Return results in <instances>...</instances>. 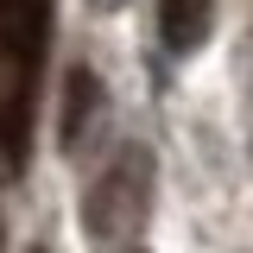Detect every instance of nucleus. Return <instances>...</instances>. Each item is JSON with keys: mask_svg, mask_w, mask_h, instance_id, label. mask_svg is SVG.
<instances>
[{"mask_svg": "<svg viewBox=\"0 0 253 253\" xmlns=\"http://www.w3.org/2000/svg\"><path fill=\"white\" fill-rule=\"evenodd\" d=\"M146 196H152V158H146V146H126L89 190V209H83L89 241H121V234H133Z\"/></svg>", "mask_w": 253, "mask_h": 253, "instance_id": "obj_1", "label": "nucleus"}, {"mask_svg": "<svg viewBox=\"0 0 253 253\" xmlns=\"http://www.w3.org/2000/svg\"><path fill=\"white\" fill-rule=\"evenodd\" d=\"M209 19H215V0H158V38L165 51H196L209 38Z\"/></svg>", "mask_w": 253, "mask_h": 253, "instance_id": "obj_3", "label": "nucleus"}, {"mask_svg": "<svg viewBox=\"0 0 253 253\" xmlns=\"http://www.w3.org/2000/svg\"><path fill=\"white\" fill-rule=\"evenodd\" d=\"M95 114H101V76H95V70H83V63H76V70L63 76V108H57V139H63V146H76V139L89 133V121H95Z\"/></svg>", "mask_w": 253, "mask_h": 253, "instance_id": "obj_2", "label": "nucleus"}]
</instances>
